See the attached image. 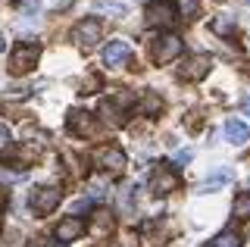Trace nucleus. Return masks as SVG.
<instances>
[{
  "mask_svg": "<svg viewBox=\"0 0 250 247\" xmlns=\"http://www.w3.org/2000/svg\"><path fill=\"white\" fill-rule=\"evenodd\" d=\"M241 110H244V113H247V116H250V94H247V97H244V100H241Z\"/></svg>",
  "mask_w": 250,
  "mask_h": 247,
  "instance_id": "nucleus-23",
  "label": "nucleus"
},
{
  "mask_svg": "<svg viewBox=\"0 0 250 247\" xmlns=\"http://www.w3.org/2000/svg\"><path fill=\"white\" fill-rule=\"evenodd\" d=\"M94 163L100 169H106V172H122L125 169V153L119 147H100L94 153Z\"/></svg>",
  "mask_w": 250,
  "mask_h": 247,
  "instance_id": "nucleus-6",
  "label": "nucleus"
},
{
  "mask_svg": "<svg viewBox=\"0 0 250 247\" xmlns=\"http://www.w3.org/2000/svg\"><path fill=\"white\" fill-rule=\"evenodd\" d=\"M231 213L238 216V219H247V216H250V191H244V194H238V197H234Z\"/></svg>",
  "mask_w": 250,
  "mask_h": 247,
  "instance_id": "nucleus-15",
  "label": "nucleus"
},
{
  "mask_svg": "<svg viewBox=\"0 0 250 247\" xmlns=\"http://www.w3.org/2000/svg\"><path fill=\"white\" fill-rule=\"evenodd\" d=\"M209 28H213L216 35H234V28H238V25H234V16H219V19H213V25H209Z\"/></svg>",
  "mask_w": 250,
  "mask_h": 247,
  "instance_id": "nucleus-16",
  "label": "nucleus"
},
{
  "mask_svg": "<svg viewBox=\"0 0 250 247\" xmlns=\"http://www.w3.org/2000/svg\"><path fill=\"white\" fill-rule=\"evenodd\" d=\"M172 22H175V10H172L166 0L147 6V25H172Z\"/></svg>",
  "mask_w": 250,
  "mask_h": 247,
  "instance_id": "nucleus-9",
  "label": "nucleus"
},
{
  "mask_svg": "<svg viewBox=\"0 0 250 247\" xmlns=\"http://www.w3.org/2000/svg\"><path fill=\"white\" fill-rule=\"evenodd\" d=\"M0 247H22V235H19V231H10V235L3 238V244H0Z\"/></svg>",
  "mask_w": 250,
  "mask_h": 247,
  "instance_id": "nucleus-21",
  "label": "nucleus"
},
{
  "mask_svg": "<svg viewBox=\"0 0 250 247\" xmlns=\"http://www.w3.org/2000/svg\"><path fill=\"white\" fill-rule=\"evenodd\" d=\"M100 35H104L100 19H84V22H78V25L72 28V41L82 44V47H94V44L100 41Z\"/></svg>",
  "mask_w": 250,
  "mask_h": 247,
  "instance_id": "nucleus-4",
  "label": "nucleus"
},
{
  "mask_svg": "<svg viewBox=\"0 0 250 247\" xmlns=\"http://www.w3.org/2000/svg\"><path fill=\"white\" fill-rule=\"evenodd\" d=\"M82 231H84V222L78 219V216H66V219H60V226H57V238L60 241H75Z\"/></svg>",
  "mask_w": 250,
  "mask_h": 247,
  "instance_id": "nucleus-11",
  "label": "nucleus"
},
{
  "mask_svg": "<svg viewBox=\"0 0 250 247\" xmlns=\"http://www.w3.org/2000/svg\"><path fill=\"white\" fill-rule=\"evenodd\" d=\"M209 247H241V235L238 231H219L209 241Z\"/></svg>",
  "mask_w": 250,
  "mask_h": 247,
  "instance_id": "nucleus-14",
  "label": "nucleus"
},
{
  "mask_svg": "<svg viewBox=\"0 0 250 247\" xmlns=\"http://www.w3.org/2000/svg\"><path fill=\"white\" fill-rule=\"evenodd\" d=\"M191 160H194V150H178L175 157H172V163H175V166H185V163H191Z\"/></svg>",
  "mask_w": 250,
  "mask_h": 247,
  "instance_id": "nucleus-20",
  "label": "nucleus"
},
{
  "mask_svg": "<svg viewBox=\"0 0 250 247\" xmlns=\"http://www.w3.org/2000/svg\"><path fill=\"white\" fill-rule=\"evenodd\" d=\"M50 247H66V244H50Z\"/></svg>",
  "mask_w": 250,
  "mask_h": 247,
  "instance_id": "nucleus-25",
  "label": "nucleus"
},
{
  "mask_svg": "<svg viewBox=\"0 0 250 247\" xmlns=\"http://www.w3.org/2000/svg\"><path fill=\"white\" fill-rule=\"evenodd\" d=\"M128 57H131V44L128 41H109L106 50H104V63L109 69H113V66H122Z\"/></svg>",
  "mask_w": 250,
  "mask_h": 247,
  "instance_id": "nucleus-8",
  "label": "nucleus"
},
{
  "mask_svg": "<svg viewBox=\"0 0 250 247\" xmlns=\"http://www.w3.org/2000/svg\"><path fill=\"white\" fill-rule=\"evenodd\" d=\"M160 106H163V100L150 94V97H144V103H141V110H144V113H156Z\"/></svg>",
  "mask_w": 250,
  "mask_h": 247,
  "instance_id": "nucleus-19",
  "label": "nucleus"
},
{
  "mask_svg": "<svg viewBox=\"0 0 250 247\" xmlns=\"http://www.w3.org/2000/svg\"><path fill=\"white\" fill-rule=\"evenodd\" d=\"M60 200H62V191L60 188H38V191H31V197H28V204H31V210H35L38 216H47V213H53L60 206Z\"/></svg>",
  "mask_w": 250,
  "mask_h": 247,
  "instance_id": "nucleus-2",
  "label": "nucleus"
},
{
  "mask_svg": "<svg viewBox=\"0 0 250 247\" xmlns=\"http://www.w3.org/2000/svg\"><path fill=\"white\" fill-rule=\"evenodd\" d=\"M0 206H3V197H0Z\"/></svg>",
  "mask_w": 250,
  "mask_h": 247,
  "instance_id": "nucleus-26",
  "label": "nucleus"
},
{
  "mask_svg": "<svg viewBox=\"0 0 250 247\" xmlns=\"http://www.w3.org/2000/svg\"><path fill=\"white\" fill-rule=\"evenodd\" d=\"M69 128H72V135H94V116L72 110L69 113Z\"/></svg>",
  "mask_w": 250,
  "mask_h": 247,
  "instance_id": "nucleus-13",
  "label": "nucleus"
},
{
  "mask_svg": "<svg viewBox=\"0 0 250 247\" xmlns=\"http://www.w3.org/2000/svg\"><path fill=\"white\" fill-rule=\"evenodd\" d=\"M0 50H3V35H0Z\"/></svg>",
  "mask_w": 250,
  "mask_h": 247,
  "instance_id": "nucleus-24",
  "label": "nucleus"
},
{
  "mask_svg": "<svg viewBox=\"0 0 250 247\" xmlns=\"http://www.w3.org/2000/svg\"><path fill=\"white\" fill-rule=\"evenodd\" d=\"M209 66H213V60H209L207 53H194V57H188V60H185V66H182V79H188V82H200L203 75L209 72Z\"/></svg>",
  "mask_w": 250,
  "mask_h": 247,
  "instance_id": "nucleus-5",
  "label": "nucleus"
},
{
  "mask_svg": "<svg viewBox=\"0 0 250 247\" xmlns=\"http://www.w3.org/2000/svg\"><path fill=\"white\" fill-rule=\"evenodd\" d=\"M247 138H250V128L241 119H229V122H225V141H229V144L241 147V144H247Z\"/></svg>",
  "mask_w": 250,
  "mask_h": 247,
  "instance_id": "nucleus-12",
  "label": "nucleus"
},
{
  "mask_svg": "<svg viewBox=\"0 0 250 247\" xmlns=\"http://www.w3.org/2000/svg\"><path fill=\"white\" fill-rule=\"evenodd\" d=\"M182 47H185V44H182V38H178V35H163V38H156V41H153V60H156V63H169V60H175L178 57V53H182Z\"/></svg>",
  "mask_w": 250,
  "mask_h": 247,
  "instance_id": "nucleus-3",
  "label": "nucleus"
},
{
  "mask_svg": "<svg viewBox=\"0 0 250 247\" xmlns=\"http://www.w3.org/2000/svg\"><path fill=\"white\" fill-rule=\"evenodd\" d=\"M97 216H100V219H97V222L91 226V231H97V235H104V231H109V228H113V219H109L106 213H97Z\"/></svg>",
  "mask_w": 250,
  "mask_h": 247,
  "instance_id": "nucleus-18",
  "label": "nucleus"
},
{
  "mask_svg": "<svg viewBox=\"0 0 250 247\" xmlns=\"http://www.w3.org/2000/svg\"><path fill=\"white\" fill-rule=\"evenodd\" d=\"M178 6H182V13L188 19H197V13H200V3L197 0H178Z\"/></svg>",
  "mask_w": 250,
  "mask_h": 247,
  "instance_id": "nucleus-17",
  "label": "nucleus"
},
{
  "mask_svg": "<svg viewBox=\"0 0 250 247\" xmlns=\"http://www.w3.org/2000/svg\"><path fill=\"white\" fill-rule=\"evenodd\" d=\"M6 141H10V128H6V125H3V122H0V147H3V144H6Z\"/></svg>",
  "mask_w": 250,
  "mask_h": 247,
  "instance_id": "nucleus-22",
  "label": "nucleus"
},
{
  "mask_svg": "<svg viewBox=\"0 0 250 247\" xmlns=\"http://www.w3.org/2000/svg\"><path fill=\"white\" fill-rule=\"evenodd\" d=\"M38 57H41V47L38 44H19V47H13L10 53V72L13 75H25L35 69Z\"/></svg>",
  "mask_w": 250,
  "mask_h": 247,
  "instance_id": "nucleus-1",
  "label": "nucleus"
},
{
  "mask_svg": "<svg viewBox=\"0 0 250 247\" xmlns=\"http://www.w3.org/2000/svg\"><path fill=\"white\" fill-rule=\"evenodd\" d=\"M231 182H234V169L231 166H219L216 172L207 175V182L200 185V191H219V188H225V185H231Z\"/></svg>",
  "mask_w": 250,
  "mask_h": 247,
  "instance_id": "nucleus-10",
  "label": "nucleus"
},
{
  "mask_svg": "<svg viewBox=\"0 0 250 247\" xmlns=\"http://www.w3.org/2000/svg\"><path fill=\"white\" fill-rule=\"evenodd\" d=\"M247 3H250V0H247Z\"/></svg>",
  "mask_w": 250,
  "mask_h": 247,
  "instance_id": "nucleus-27",
  "label": "nucleus"
},
{
  "mask_svg": "<svg viewBox=\"0 0 250 247\" xmlns=\"http://www.w3.org/2000/svg\"><path fill=\"white\" fill-rule=\"evenodd\" d=\"M175 188H178V175L172 172L169 166L153 169V175H150V191L153 194H169V191H175Z\"/></svg>",
  "mask_w": 250,
  "mask_h": 247,
  "instance_id": "nucleus-7",
  "label": "nucleus"
}]
</instances>
